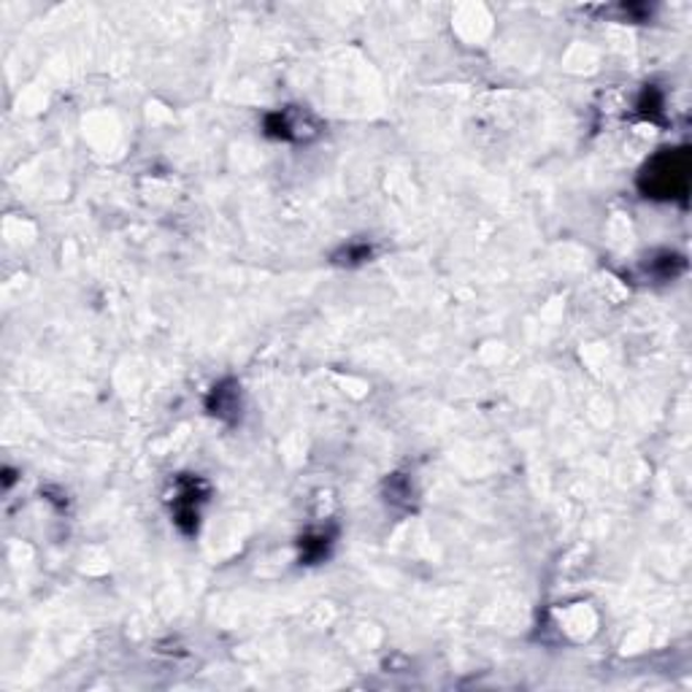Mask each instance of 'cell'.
I'll use <instances>...</instances> for the list:
<instances>
[{"label": "cell", "mask_w": 692, "mask_h": 692, "mask_svg": "<svg viewBox=\"0 0 692 692\" xmlns=\"http://www.w3.org/2000/svg\"><path fill=\"white\" fill-rule=\"evenodd\" d=\"M684 182H688V160L682 154H660L644 171V190L655 193L658 198H668V195L673 198V193H679Z\"/></svg>", "instance_id": "6da1fadb"}]
</instances>
